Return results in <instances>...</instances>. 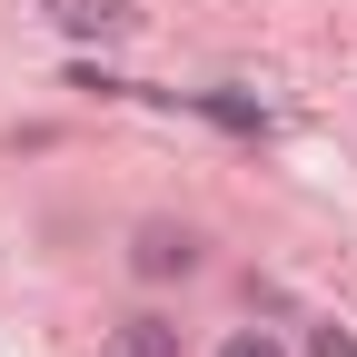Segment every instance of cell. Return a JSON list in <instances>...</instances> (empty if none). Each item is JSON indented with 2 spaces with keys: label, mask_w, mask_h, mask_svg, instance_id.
Masks as SVG:
<instances>
[{
  "label": "cell",
  "mask_w": 357,
  "mask_h": 357,
  "mask_svg": "<svg viewBox=\"0 0 357 357\" xmlns=\"http://www.w3.org/2000/svg\"><path fill=\"white\" fill-rule=\"evenodd\" d=\"M149 100H169V109H199V119H218V129H238V139H268V109L248 100V89H149Z\"/></svg>",
  "instance_id": "1"
},
{
  "label": "cell",
  "mask_w": 357,
  "mask_h": 357,
  "mask_svg": "<svg viewBox=\"0 0 357 357\" xmlns=\"http://www.w3.org/2000/svg\"><path fill=\"white\" fill-rule=\"evenodd\" d=\"M129 268H139V278H189V268H199V248H189V229H139Z\"/></svg>",
  "instance_id": "2"
},
{
  "label": "cell",
  "mask_w": 357,
  "mask_h": 357,
  "mask_svg": "<svg viewBox=\"0 0 357 357\" xmlns=\"http://www.w3.org/2000/svg\"><path fill=\"white\" fill-rule=\"evenodd\" d=\"M40 10H50L70 40H109V30L129 20V10H109V0H40Z\"/></svg>",
  "instance_id": "3"
},
{
  "label": "cell",
  "mask_w": 357,
  "mask_h": 357,
  "mask_svg": "<svg viewBox=\"0 0 357 357\" xmlns=\"http://www.w3.org/2000/svg\"><path fill=\"white\" fill-rule=\"evenodd\" d=\"M109 357H178V328H159V318H129V328L109 337Z\"/></svg>",
  "instance_id": "4"
},
{
  "label": "cell",
  "mask_w": 357,
  "mask_h": 357,
  "mask_svg": "<svg viewBox=\"0 0 357 357\" xmlns=\"http://www.w3.org/2000/svg\"><path fill=\"white\" fill-rule=\"evenodd\" d=\"M218 357H278V337H258V328H238V337H218Z\"/></svg>",
  "instance_id": "5"
},
{
  "label": "cell",
  "mask_w": 357,
  "mask_h": 357,
  "mask_svg": "<svg viewBox=\"0 0 357 357\" xmlns=\"http://www.w3.org/2000/svg\"><path fill=\"white\" fill-rule=\"evenodd\" d=\"M307 357H357V337H347V328H318V337H307Z\"/></svg>",
  "instance_id": "6"
}]
</instances>
